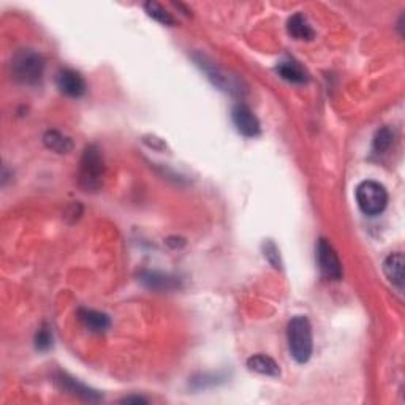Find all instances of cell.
Returning <instances> with one entry per match:
<instances>
[{"label": "cell", "instance_id": "6da1fadb", "mask_svg": "<svg viewBox=\"0 0 405 405\" xmlns=\"http://www.w3.org/2000/svg\"><path fill=\"white\" fill-rule=\"evenodd\" d=\"M287 340L293 358L300 364H304L311 360L313 350L312 326L307 317L296 315L293 317L287 326Z\"/></svg>", "mask_w": 405, "mask_h": 405}, {"label": "cell", "instance_id": "7a4b0ae2", "mask_svg": "<svg viewBox=\"0 0 405 405\" xmlns=\"http://www.w3.org/2000/svg\"><path fill=\"white\" fill-rule=\"evenodd\" d=\"M105 160L98 146L90 145L84 149L79 165V185L84 191H98L103 185Z\"/></svg>", "mask_w": 405, "mask_h": 405}, {"label": "cell", "instance_id": "3957f363", "mask_svg": "<svg viewBox=\"0 0 405 405\" xmlns=\"http://www.w3.org/2000/svg\"><path fill=\"white\" fill-rule=\"evenodd\" d=\"M14 79L24 86H35L43 79L45 59L34 50H21L12 59Z\"/></svg>", "mask_w": 405, "mask_h": 405}, {"label": "cell", "instance_id": "277c9868", "mask_svg": "<svg viewBox=\"0 0 405 405\" xmlns=\"http://www.w3.org/2000/svg\"><path fill=\"white\" fill-rule=\"evenodd\" d=\"M356 201L362 214L378 216L388 205V191L375 180H364L356 187Z\"/></svg>", "mask_w": 405, "mask_h": 405}, {"label": "cell", "instance_id": "5b68a950", "mask_svg": "<svg viewBox=\"0 0 405 405\" xmlns=\"http://www.w3.org/2000/svg\"><path fill=\"white\" fill-rule=\"evenodd\" d=\"M195 61L198 63V67L201 68L202 72L206 73V76L209 81L214 84L216 87H218L220 90H225V92H230V94H241L242 89H241V84L234 76H230L223 68L217 67L214 62H211L209 59L206 56H195Z\"/></svg>", "mask_w": 405, "mask_h": 405}, {"label": "cell", "instance_id": "8992f818", "mask_svg": "<svg viewBox=\"0 0 405 405\" xmlns=\"http://www.w3.org/2000/svg\"><path fill=\"white\" fill-rule=\"evenodd\" d=\"M317 263L323 277H326L329 280H340V277H342V264H340V260L334 247L324 238L318 239Z\"/></svg>", "mask_w": 405, "mask_h": 405}, {"label": "cell", "instance_id": "52a82bcc", "mask_svg": "<svg viewBox=\"0 0 405 405\" xmlns=\"http://www.w3.org/2000/svg\"><path fill=\"white\" fill-rule=\"evenodd\" d=\"M233 124L236 127V130L241 133V135L247 138H255L261 133V125L258 117L249 106L239 103L233 108Z\"/></svg>", "mask_w": 405, "mask_h": 405}, {"label": "cell", "instance_id": "ba28073f", "mask_svg": "<svg viewBox=\"0 0 405 405\" xmlns=\"http://www.w3.org/2000/svg\"><path fill=\"white\" fill-rule=\"evenodd\" d=\"M57 87L62 94L72 98L83 97L87 90L84 78L78 72L70 70V68H65V70L57 73Z\"/></svg>", "mask_w": 405, "mask_h": 405}, {"label": "cell", "instance_id": "9c48e42d", "mask_svg": "<svg viewBox=\"0 0 405 405\" xmlns=\"http://www.w3.org/2000/svg\"><path fill=\"white\" fill-rule=\"evenodd\" d=\"M57 385L62 388L63 391H67L68 394H72L74 397L83 399L86 402H98L101 401V394L90 390L86 385H83L81 382H78L76 378L70 377L68 374H63V372H59L56 377Z\"/></svg>", "mask_w": 405, "mask_h": 405}, {"label": "cell", "instance_id": "30bf717a", "mask_svg": "<svg viewBox=\"0 0 405 405\" xmlns=\"http://www.w3.org/2000/svg\"><path fill=\"white\" fill-rule=\"evenodd\" d=\"M404 264L405 260L401 252L388 255L386 260L383 261V273L399 293L404 291Z\"/></svg>", "mask_w": 405, "mask_h": 405}, {"label": "cell", "instance_id": "8fae6325", "mask_svg": "<svg viewBox=\"0 0 405 405\" xmlns=\"http://www.w3.org/2000/svg\"><path fill=\"white\" fill-rule=\"evenodd\" d=\"M276 72L279 73L282 79L293 84H304L309 81V73L306 72V68L300 62L293 61V59H287V61L279 62V65L276 67Z\"/></svg>", "mask_w": 405, "mask_h": 405}, {"label": "cell", "instance_id": "7c38bea8", "mask_svg": "<svg viewBox=\"0 0 405 405\" xmlns=\"http://www.w3.org/2000/svg\"><path fill=\"white\" fill-rule=\"evenodd\" d=\"M140 280L151 290L169 291L179 289V280H176L174 277L168 274L157 273V271H145V273H141Z\"/></svg>", "mask_w": 405, "mask_h": 405}, {"label": "cell", "instance_id": "4fadbf2b", "mask_svg": "<svg viewBox=\"0 0 405 405\" xmlns=\"http://www.w3.org/2000/svg\"><path fill=\"white\" fill-rule=\"evenodd\" d=\"M78 317L84 326L92 333H105L111 326V320L106 313L92 311V309H79Z\"/></svg>", "mask_w": 405, "mask_h": 405}, {"label": "cell", "instance_id": "5bb4252c", "mask_svg": "<svg viewBox=\"0 0 405 405\" xmlns=\"http://www.w3.org/2000/svg\"><path fill=\"white\" fill-rule=\"evenodd\" d=\"M247 367L250 371L257 372L261 375H269V377H279L280 375V367L277 362L268 355L258 353L250 356L247 360Z\"/></svg>", "mask_w": 405, "mask_h": 405}, {"label": "cell", "instance_id": "9a60e30c", "mask_svg": "<svg viewBox=\"0 0 405 405\" xmlns=\"http://www.w3.org/2000/svg\"><path fill=\"white\" fill-rule=\"evenodd\" d=\"M287 29H289V34L296 40H312L315 37V32L311 28V24L307 23L306 16L301 13L293 14L289 19V24H287Z\"/></svg>", "mask_w": 405, "mask_h": 405}, {"label": "cell", "instance_id": "2e32d148", "mask_svg": "<svg viewBox=\"0 0 405 405\" xmlns=\"http://www.w3.org/2000/svg\"><path fill=\"white\" fill-rule=\"evenodd\" d=\"M43 143L48 149L57 154H68L73 149L72 138H68L57 130H48L43 136Z\"/></svg>", "mask_w": 405, "mask_h": 405}, {"label": "cell", "instance_id": "e0dca14e", "mask_svg": "<svg viewBox=\"0 0 405 405\" xmlns=\"http://www.w3.org/2000/svg\"><path fill=\"white\" fill-rule=\"evenodd\" d=\"M145 10L152 19H156L157 23H160V24L169 25V28H173V25L178 24V21L173 18V14L169 13L168 10H165L162 5L157 3V2H146Z\"/></svg>", "mask_w": 405, "mask_h": 405}, {"label": "cell", "instance_id": "ac0fdd59", "mask_svg": "<svg viewBox=\"0 0 405 405\" xmlns=\"http://www.w3.org/2000/svg\"><path fill=\"white\" fill-rule=\"evenodd\" d=\"M394 140V133L388 127H383V129L378 130L374 136V143H372V147H374V152L383 154L386 152L388 149L391 147Z\"/></svg>", "mask_w": 405, "mask_h": 405}, {"label": "cell", "instance_id": "d6986e66", "mask_svg": "<svg viewBox=\"0 0 405 405\" xmlns=\"http://www.w3.org/2000/svg\"><path fill=\"white\" fill-rule=\"evenodd\" d=\"M52 345V331L50 326H41L39 331L35 334V347L40 351H46L50 350Z\"/></svg>", "mask_w": 405, "mask_h": 405}, {"label": "cell", "instance_id": "ffe728a7", "mask_svg": "<svg viewBox=\"0 0 405 405\" xmlns=\"http://www.w3.org/2000/svg\"><path fill=\"white\" fill-rule=\"evenodd\" d=\"M263 250H264V257L268 258V261L274 268L279 269L280 268V255H279V249L276 247V244L273 241H266L263 244Z\"/></svg>", "mask_w": 405, "mask_h": 405}, {"label": "cell", "instance_id": "44dd1931", "mask_svg": "<svg viewBox=\"0 0 405 405\" xmlns=\"http://www.w3.org/2000/svg\"><path fill=\"white\" fill-rule=\"evenodd\" d=\"M121 402L122 404H146L147 401H146L145 397H141V396H130V397L122 399Z\"/></svg>", "mask_w": 405, "mask_h": 405}]
</instances>
